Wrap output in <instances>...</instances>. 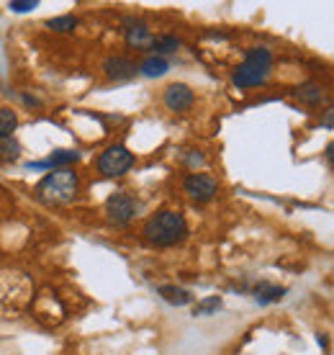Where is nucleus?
<instances>
[{
  "label": "nucleus",
  "instance_id": "obj_1",
  "mask_svg": "<svg viewBox=\"0 0 334 355\" xmlns=\"http://www.w3.org/2000/svg\"><path fill=\"white\" fill-rule=\"evenodd\" d=\"M185 234H188V224L183 214L177 211H159L144 224V240L155 248H173L185 240Z\"/></svg>",
  "mask_w": 334,
  "mask_h": 355
},
{
  "label": "nucleus",
  "instance_id": "obj_2",
  "mask_svg": "<svg viewBox=\"0 0 334 355\" xmlns=\"http://www.w3.org/2000/svg\"><path fill=\"white\" fill-rule=\"evenodd\" d=\"M78 173L72 168H62V170H52L49 175L42 178V183L36 186V196L44 201V204L60 206V204H70L78 198Z\"/></svg>",
  "mask_w": 334,
  "mask_h": 355
},
{
  "label": "nucleus",
  "instance_id": "obj_3",
  "mask_svg": "<svg viewBox=\"0 0 334 355\" xmlns=\"http://www.w3.org/2000/svg\"><path fill=\"white\" fill-rule=\"evenodd\" d=\"M270 67H273V54L263 49V46H255V49H247L245 62L239 64L234 75H231V83L237 88H255V85H263L270 75Z\"/></svg>",
  "mask_w": 334,
  "mask_h": 355
},
{
  "label": "nucleus",
  "instance_id": "obj_4",
  "mask_svg": "<svg viewBox=\"0 0 334 355\" xmlns=\"http://www.w3.org/2000/svg\"><path fill=\"white\" fill-rule=\"evenodd\" d=\"M134 165V155L123 144H111L100 157H98V170L103 178H121L126 175Z\"/></svg>",
  "mask_w": 334,
  "mask_h": 355
},
{
  "label": "nucleus",
  "instance_id": "obj_5",
  "mask_svg": "<svg viewBox=\"0 0 334 355\" xmlns=\"http://www.w3.org/2000/svg\"><path fill=\"white\" fill-rule=\"evenodd\" d=\"M103 211H106L108 224L126 227V224H132V219L137 216V201H134L129 193H114V196H108Z\"/></svg>",
  "mask_w": 334,
  "mask_h": 355
},
{
  "label": "nucleus",
  "instance_id": "obj_6",
  "mask_svg": "<svg viewBox=\"0 0 334 355\" xmlns=\"http://www.w3.org/2000/svg\"><path fill=\"white\" fill-rule=\"evenodd\" d=\"M185 193L191 196L193 201H198V204H206V201H211L213 196H216V191H219V186H216V180L209 175H203V173H193V175L185 178Z\"/></svg>",
  "mask_w": 334,
  "mask_h": 355
},
{
  "label": "nucleus",
  "instance_id": "obj_7",
  "mask_svg": "<svg viewBox=\"0 0 334 355\" xmlns=\"http://www.w3.org/2000/svg\"><path fill=\"white\" fill-rule=\"evenodd\" d=\"M165 106L175 114H183L193 106V90L188 88L185 83H173L170 88L165 90Z\"/></svg>",
  "mask_w": 334,
  "mask_h": 355
},
{
  "label": "nucleus",
  "instance_id": "obj_8",
  "mask_svg": "<svg viewBox=\"0 0 334 355\" xmlns=\"http://www.w3.org/2000/svg\"><path fill=\"white\" fill-rule=\"evenodd\" d=\"M123 36H126V44L129 46H137V49H144V46L152 44V31L150 26L139 21V18H126V24H123Z\"/></svg>",
  "mask_w": 334,
  "mask_h": 355
},
{
  "label": "nucleus",
  "instance_id": "obj_9",
  "mask_svg": "<svg viewBox=\"0 0 334 355\" xmlns=\"http://www.w3.org/2000/svg\"><path fill=\"white\" fill-rule=\"evenodd\" d=\"M103 72H106L108 80H132L137 75V64L129 57H108L103 62Z\"/></svg>",
  "mask_w": 334,
  "mask_h": 355
},
{
  "label": "nucleus",
  "instance_id": "obj_10",
  "mask_svg": "<svg viewBox=\"0 0 334 355\" xmlns=\"http://www.w3.org/2000/svg\"><path fill=\"white\" fill-rule=\"evenodd\" d=\"M80 160V152L78 150H57L49 157V160H44V162H31L28 168H57V170H62V168H70L72 162H78Z\"/></svg>",
  "mask_w": 334,
  "mask_h": 355
},
{
  "label": "nucleus",
  "instance_id": "obj_11",
  "mask_svg": "<svg viewBox=\"0 0 334 355\" xmlns=\"http://www.w3.org/2000/svg\"><path fill=\"white\" fill-rule=\"evenodd\" d=\"M167 70H170V62H167L165 57H157V54H152V57H147V60L141 62V67L137 72H141L144 78H162Z\"/></svg>",
  "mask_w": 334,
  "mask_h": 355
},
{
  "label": "nucleus",
  "instance_id": "obj_12",
  "mask_svg": "<svg viewBox=\"0 0 334 355\" xmlns=\"http://www.w3.org/2000/svg\"><path fill=\"white\" fill-rule=\"evenodd\" d=\"M159 296H162L167 304H173V306H188V304L193 302L191 291L177 288V286H162V288H159Z\"/></svg>",
  "mask_w": 334,
  "mask_h": 355
},
{
  "label": "nucleus",
  "instance_id": "obj_13",
  "mask_svg": "<svg viewBox=\"0 0 334 355\" xmlns=\"http://www.w3.org/2000/svg\"><path fill=\"white\" fill-rule=\"evenodd\" d=\"M150 49L157 54V57H165V54H173V52H177V49H180V39H177V36H170V34L155 36V39H152V44H150Z\"/></svg>",
  "mask_w": 334,
  "mask_h": 355
},
{
  "label": "nucleus",
  "instance_id": "obj_14",
  "mask_svg": "<svg viewBox=\"0 0 334 355\" xmlns=\"http://www.w3.org/2000/svg\"><path fill=\"white\" fill-rule=\"evenodd\" d=\"M296 96H299V101L306 103V106H319L322 98H324V90L319 88L317 83H304V85L296 88Z\"/></svg>",
  "mask_w": 334,
  "mask_h": 355
},
{
  "label": "nucleus",
  "instance_id": "obj_15",
  "mask_svg": "<svg viewBox=\"0 0 334 355\" xmlns=\"http://www.w3.org/2000/svg\"><path fill=\"white\" fill-rule=\"evenodd\" d=\"M285 296V288L283 286H270V284H260L255 286V302L257 304H273L281 302Z\"/></svg>",
  "mask_w": 334,
  "mask_h": 355
},
{
  "label": "nucleus",
  "instance_id": "obj_16",
  "mask_svg": "<svg viewBox=\"0 0 334 355\" xmlns=\"http://www.w3.org/2000/svg\"><path fill=\"white\" fill-rule=\"evenodd\" d=\"M21 155V144L13 137H0V162H16Z\"/></svg>",
  "mask_w": 334,
  "mask_h": 355
},
{
  "label": "nucleus",
  "instance_id": "obj_17",
  "mask_svg": "<svg viewBox=\"0 0 334 355\" xmlns=\"http://www.w3.org/2000/svg\"><path fill=\"white\" fill-rule=\"evenodd\" d=\"M18 126V116L13 108H0V137H13Z\"/></svg>",
  "mask_w": 334,
  "mask_h": 355
},
{
  "label": "nucleus",
  "instance_id": "obj_18",
  "mask_svg": "<svg viewBox=\"0 0 334 355\" xmlns=\"http://www.w3.org/2000/svg\"><path fill=\"white\" fill-rule=\"evenodd\" d=\"M46 26L52 28V31H57V34H70V31H75V26H78V18L75 16H57V18H52Z\"/></svg>",
  "mask_w": 334,
  "mask_h": 355
},
{
  "label": "nucleus",
  "instance_id": "obj_19",
  "mask_svg": "<svg viewBox=\"0 0 334 355\" xmlns=\"http://www.w3.org/2000/svg\"><path fill=\"white\" fill-rule=\"evenodd\" d=\"M216 309H221V296H211V299H206V302L198 304V306H195V317H209V314H213Z\"/></svg>",
  "mask_w": 334,
  "mask_h": 355
},
{
  "label": "nucleus",
  "instance_id": "obj_20",
  "mask_svg": "<svg viewBox=\"0 0 334 355\" xmlns=\"http://www.w3.org/2000/svg\"><path fill=\"white\" fill-rule=\"evenodd\" d=\"M13 13H26V10L36 8V0H10V6H8Z\"/></svg>",
  "mask_w": 334,
  "mask_h": 355
},
{
  "label": "nucleus",
  "instance_id": "obj_21",
  "mask_svg": "<svg viewBox=\"0 0 334 355\" xmlns=\"http://www.w3.org/2000/svg\"><path fill=\"white\" fill-rule=\"evenodd\" d=\"M324 126H326V129H332V111H326V116H324Z\"/></svg>",
  "mask_w": 334,
  "mask_h": 355
}]
</instances>
